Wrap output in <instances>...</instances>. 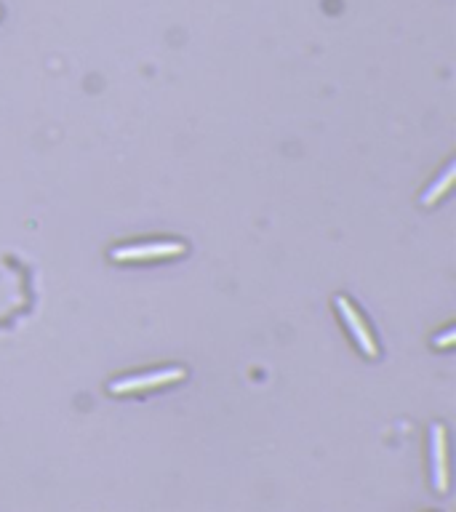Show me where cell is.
<instances>
[{
	"label": "cell",
	"mask_w": 456,
	"mask_h": 512,
	"mask_svg": "<svg viewBox=\"0 0 456 512\" xmlns=\"http://www.w3.org/2000/svg\"><path fill=\"white\" fill-rule=\"evenodd\" d=\"M179 379H184V368H163V371H155V374L131 376V379L112 382L110 392L112 395H128V392L152 390V387H160V384L168 382H179Z\"/></svg>",
	"instance_id": "1"
},
{
	"label": "cell",
	"mask_w": 456,
	"mask_h": 512,
	"mask_svg": "<svg viewBox=\"0 0 456 512\" xmlns=\"http://www.w3.org/2000/svg\"><path fill=\"white\" fill-rule=\"evenodd\" d=\"M176 254H184V243H179V240H163V243L115 248V251H112V259H115V262H144V259H158V256Z\"/></svg>",
	"instance_id": "2"
},
{
	"label": "cell",
	"mask_w": 456,
	"mask_h": 512,
	"mask_svg": "<svg viewBox=\"0 0 456 512\" xmlns=\"http://www.w3.org/2000/svg\"><path fill=\"white\" fill-rule=\"evenodd\" d=\"M336 310H339V315L344 318V323H347V328L352 331V336L358 339L360 350L366 352L368 358H376V355H379V350H376V342L371 339L366 323L360 320V315L355 312V307L350 304V299H344V296H336Z\"/></svg>",
	"instance_id": "3"
},
{
	"label": "cell",
	"mask_w": 456,
	"mask_h": 512,
	"mask_svg": "<svg viewBox=\"0 0 456 512\" xmlns=\"http://www.w3.org/2000/svg\"><path fill=\"white\" fill-rule=\"evenodd\" d=\"M432 438V475H435V488L446 491L448 488V470H446V430L435 424L430 430Z\"/></svg>",
	"instance_id": "4"
},
{
	"label": "cell",
	"mask_w": 456,
	"mask_h": 512,
	"mask_svg": "<svg viewBox=\"0 0 456 512\" xmlns=\"http://www.w3.org/2000/svg\"><path fill=\"white\" fill-rule=\"evenodd\" d=\"M454 176H456V166H451V168H448V171H446V174H443V179H440L438 184H432L430 192L424 195V198H422L424 206H432L435 200L443 198V195H446L448 187H451V182H454Z\"/></svg>",
	"instance_id": "5"
},
{
	"label": "cell",
	"mask_w": 456,
	"mask_h": 512,
	"mask_svg": "<svg viewBox=\"0 0 456 512\" xmlns=\"http://www.w3.org/2000/svg\"><path fill=\"white\" fill-rule=\"evenodd\" d=\"M454 339H456V331H448V334L440 336L435 344H438V347H451V344H454Z\"/></svg>",
	"instance_id": "6"
}]
</instances>
